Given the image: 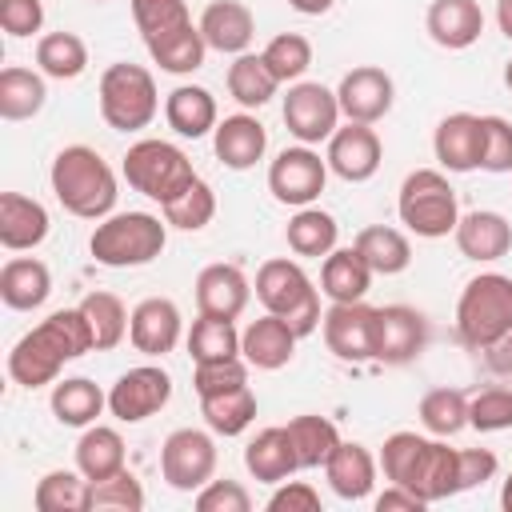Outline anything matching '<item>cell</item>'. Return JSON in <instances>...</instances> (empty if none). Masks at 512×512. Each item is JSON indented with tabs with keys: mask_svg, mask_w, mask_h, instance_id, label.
Wrapping results in <instances>:
<instances>
[{
	"mask_svg": "<svg viewBox=\"0 0 512 512\" xmlns=\"http://www.w3.org/2000/svg\"><path fill=\"white\" fill-rule=\"evenodd\" d=\"M84 352H92V328L76 308H60L52 316H44L36 328H28L12 352H8V376L20 388H44L56 384L60 368L80 360Z\"/></svg>",
	"mask_w": 512,
	"mask_h": 512,
	"instance_id": "cell-1",
	"label": "cell"
},
{
	"mask_svg": "<svg viewBox=\"0 0 512 512\" xmlns=\"http://www.w3.org/2000/svg\"><path fill=\"white\" fill-rule=\"evenodd\" d=\"M48 184L52 196L60 200L64 212L80 216V220H104L116 208V172L108 168V160L88 148V144H68L52 156L48 168Z\"/></svg>",
	"mask_w": 512,
	"mask_h": 512,
	"instance_id": "cell-2",
	"label": "cell"
},
{
	"mask_svg": "<svg viewBox=\"0 0 512 512\" xmlns=\"http://www.w3.org/2000/svg\"><path fill=\"white\" fill-rule=\"evenodd\" d=\"M168 244V220L152 212H112L96 220L88 252L104 268H140L152 264Z\"/></svg>",
	"mask_w": 512,
	"mask_h": 512,
	"instance_id": "cell-3",
	"label": "cell"
},
{
	"mask_svg": "<svg viewBox=\"0 0 512 512\" xmlns=\"http://www.w3.org/2000/svg\"><path fill=\"white\" fill-rule=\"evenodd\" d=\"M512 328V276L504 272H480L464 284L456 300V336L464 348L480 352L500 332Z\"/></svg>",
	"mask_w": 512,
	"mask_h": 512,
	"instance_id": "cell-4",
	"label": "cell"
},
{
	"mask_svg": "<svg viewBox=\"0 0 512 512\" xmlns=\"http://www.w3.org/2000/svg\"><path fill=\"white\" fill-rule=\"evenodd\" d=\"M100 116L108 128L116 132H140L156 120L160 112V92H156V80L144 64H108L100 72Z\"/></svg>",
	"mask_w": 512,
	"mask_h": 512,
	"instance_id": "cell-5",
	"label": "cell"
},
{
	"mask_svg": "<svg viewBox=\"0 0 512 512\" xmlns=\"http://www.w3.org/2000/svg\"><path fill=\"white\" fill-rule=\"evenodd\" d=\"M128 188H136L140 196L156 200L160 208L168 200H176L192 180H196V168L192 160L184 156V148H176L172 140H156V136H144L136 140L128 152H124V164H120Z\"/></svg>",
	"mask_w": 512,
	"mask_h": 512,
	"instance_id": "cell-6",
	"label": "cell"
},
{
	"mask_svg": "<svg viewBox=\"0 0 512 512\" xmlns=\"http://www.w3.org/2000/svg\"><path fill=\"white\" fill-rule=\"evenodd\" d=\"M396 212H400V224L408 232L424 236V240L452 236L456 232V220H460L456 188L448 184V176L440 168H416L400 184Z\"/></svg>",
	"mask_w": 512,
	"mask_h": 512,
	"instance_id": "cell-7",
	"label": "cell"
},
{
	"mask_svg": "<svg viewBox=\"0 0 512 512\" xmlns=\"http://www.w3.org/2000/svg\"><path fill=\"white\" fill-rule=\"evenodd\" d=\"M216 440H212V428L200 432V428H176L168 432L164 448H160V476L168 488L176 492H200L212 476H216Z\"/></svg>",
	"mask_w": 512,
	"mask_h": 512,
	"instance_id": "cell-8",
	"label": "cell"
},
{
	"mask_svg": "<svg viewBox=\"0 0 512 512\" xmlns=\"http://www.w3.org/2000/svg\"><path fill=\"white\" fill-rule=\"evenodd\" d=\"M280 116H284V128L300 144H328L332 132L340 128V100L320 80H296L288 84Z\"/></svg>",
	"mask_w": 512,
	"mask_h": 512,
	"instance_id": "cell-9",
	"label": "cell"
},
{
	"mask_svg": "<svg viewBox=\"0 0 512 512\" xmlns=\"http://www.w3.org/2000/svg\"><path fill=\"white\" fill-rule=\"evenodd\" d=\"M328 184V160L312 148V144H296L276 152V160L268 164V192L288 204V208H308L320 200Z\"/></svg>",
	"mask_w": 512,
	"mask_h": 512,
	"instance_id": "cell-10",
	"label": "cell"
},
{
	"mask_svg": "<svg viewBox=\"0 0 512 512\" xmlns=\"http://www.w3.org/2000/svg\"><path fill=\"white\" fill-rule=\"evenodd\" d=\"M172 400V376L160 364H136L108 388V412L120 424H140Z\"/></svg>",
	"mask_w": 512,
	"mask_h": 512,
	"instance_id": "cell-11",
	"label": "cell"
},
{
	"mask_svg": "<svg viewBox=\"0 0 512 512\" xmlns=\"http://www.w3.org/2000/svg\"><path fill=\"white\" fill-rule=\"evenodd\" d=\"M320 332L336 360H344V364L376 360V308H368L364 300L328 304Z\"/></svg>",
	"mask_w": 512,
	"mask_h": 512,
	"instance_id": "cell-12",
	"label": "cell"
},
{
	"mask_svg": "<svg viewBox=\"0 0 512 512\" xmlns=\"http://www.w3.org/2000/svg\"><path fill=\"white\" fill-rule=\"evenodd\" d=\"M336 100H340V116L344 120H356V124H376L392 112V100H396V84L384 68L376 64H360L352 72L340 76L336 84Z\"/></svg>",
	"mask_w": 512,
	"mask_h": 512,
	"instance_id": "cell-13",
	"label": "cell"
},
{
	"mask_svg": "<svg viewBox=\"0 0 512 512\" xmlns=\"http://www.w3.org/2000/svg\"><path fill=\"white\" fill-rule=\"evenodd\" d=\"M324 160H328V172H336L340 180H348V184H364V180H372V176L380 172L384 144H380V136H376L372 124H356V120H348L344 128L332 132Z\"/></svg>",
	"mask_w": 512,
	"mask_h": 512,
	"instance_id": "cell-14",
	"label": "cell"
},
{
	"mask_svg": "<svg viewBox=\"0 0 512 512\" xmlns=\"http://www.w3.org/2000/svg\"><path fill=\"white\" fill-rule=\"evenodd\" d=\"M256 300L264 304V312H276V316H296L312 296H320L316 288H312V280H308V272L296 264V260H288V256H272V260H264L260 268H256Z\"/></svg>",
	"mask_w": 512,
	"mask_h": 512,
	"instance_id": "cell-15",
	"label": "cell"
},
{
	"mask_svg": "<svg viewBox=\"0 0 512 512\" xmlns=\"http://www.w3.org/2000/svg\"><path fill=\"white\" fill-rule=\"evenodd\" d=\"M428 344V320L424 312L408 304H384L376 308V360L380 364H412Z\"/></svg>",
	"mask_w": 512,
	"mask_h": 512,
	"instance_id": "cell-16",
	"label": "cell"
},
{
	"mask_svg": "<svg viewBox=\"0 0 512 512\" xmlns=\"http://www.w3.org/2000/svg\"><path fill=\"white\" fill-rule=\"evenodd\" d=\"M432 152L444 172H476L484 160V120L472 112H448L432 132Z\"/></svg>",
	"mask_w": 512,
	"mask_h": 512,
	"instance_id": "cell-17",
	"label": "cell"
},
{
	"mask_svg": "<svg viewBox=\"0 0 512 512\" xmlns=\"http://www.w3.org/2000/svg\"><path fill=\"white\" fill-rule=\"evenodd\" d=\"M180 332H184V316H180L176 300L148 296V300H140L132 308L128 340H132L136 352H144V356H168L180 344Z\"/></svg>",
	"mask_w": 512,
	"mask_h": 512,
	"instance_id": "cell-18",
	"label": "cell"
},
{
	"mask_svg": "<svg viewBox=\"0 0 512 512\" xmlns=\"http://www.w3.org/2000/svg\"><path fill=\"white\" fill-rule=\"evenodd\" d=\"M404 488H412L424 504L460 496V448H448L440 436H432L424 444V452L416 456V468L404 480Z\"/></svg>",
	"mask_w": 512,
	"mask_h": 512,
	"instance_id": "cell-19",
	"label": "cell"
},
{
	"mask_svg": "<svg viewBox=\"0 0 512 512\" xmlns=\"http://www.w3.org/2000/svg\"><path fill=\"white\" fill-rule=\"evenodd\" d=\"M452 240H456L460 256H468L476 264H492L512 252V224H508V216H500L492 208H476L456 220Z\"/></svg>",
	"mask_w": 512,
	"mask_h": 512,
	"instance_id": "cell-20",
	"label": "cell"
},
{
	"mask_svg": "<svg viewBox=\"0 0 512 512\" xmlns=\"http://www.w3.org/2000/svg\"><path fill=\"white\" fill-rule=\"evenodd\" d=\"M252 300V284L236 264H208L196 276V312L236 320Z\"/></svg>",
	"mask_w": 512,
	"mask_h": 512,
	"instance_id": "cell-21",
	"label": "cell"
},
{
	"mask_svg": "<svg viewBox=\"0 0 512 512\" xmlns=\"http://www.w3.org/2000/svg\"><path fill=\"white\" fill-rule=\"evenodd\" d=\"M296 332H292V324L284 320V316H276V312H264L260 320H252L244 332H240V356L252 364V368H260V372H276V368H284L292 356H296Z\"/></svg>",
	"mask_w": 512,
	"mask_h": 512,
	"instance_id": "cell-22",
	"label": "cell"
},
{
	"mask_svg": "<svg viewBox=\"0 0 512 512\" xmlns=\"http://www.w3.org/2000/svg\"><path fill=\"white\" fill-rule=\"evenodd\" d=\"M200 32H204V44L212 52H224V56H240L248 52L252 36H256V16L248 4L240 0H212L204 12H200Z\"/></svg>",
	"mask_w": 512,
	"mask_h": 512,
	"instance_id": "cell-23",
	"label": "cell"
},
{
	"mask_svg": "<svg viewBox=\"0 0 512 512\" xmlns=\"http://www.w3.org/2000/svg\"><path fill=\"white\" fill-rule=\"evenodd\" d=\"M212 148H216V160L232 172H244V168H256V160H264L268 152V132L264 124L252 116V112H236V116H224L212 132Z\"/></svg>",
	"mask_w": 512,
	"mask_h": 512,
	"instance_id": "cell-24",
	"label": "cell"
},
{
	"mask_svg": "<svg viewBox=\"0 0 512 512\" xmlns=\"http://www.w3.org/2000/svg\"><path fill=\"white\" fill-rule=\"evenodd\" d=\"M48 208L24 192H0V244L8 252H32L48 240Z\"/></svg>",
	"mask_w": 512,
	"mask_h": 512,
	"instance_id": "cell-25",
	"label": "cell"
},
{
	"mask_svg": "<svg viewBox=\"0 0 512 512\" xmlns=\"http://www.w3.org/2000/svg\"><path fill=\"white\" fill-rule=\"evenodd\" d=\"M424 28L428 36L448 48V52H464L480 40L484 32V12L476 0H432L428 4V16H424Z\"/></svg>",
	"mask_w": 512,
	"mask_h": 512,
	"instance_id": "cell-26",
	"label": "cell"
},
{
	"mask_svg": "<svg viewBox=\"0 0 512 512\" xmlns=\"http://www.w3.org/2000/svg\"><path fill=\"white\" fill-rule=\"evenodd\" d=\"M376 468H380V460L364 444L340 440L336 452L324 464V476H328V488L340 500H368L372 488H376Z\"/></svg>",
	"mask_w": 512,
	"mask_h": 512,
	"instance_id": "cell-27",
	"label": "cell"
},
{
	"mask_svg": "<svg viewBox=\"0 0 512 512\" xmlns=\"http://www.w3.org/2000/svg\"><path fill=\"white\" fill-rule=\"evenodd\" d=\"M164 120L176 136L184 140H200L208 132H216L220 124V108H216V96L200 84H176L168 96H164Z\"/></svg>",
	"mask_w": 512,
	"mask_h": 512,
	"instance_id": "cell-28",
	"label": "cell"
},
{
	"mask_svg": "<svg viewBox=\"0 0 512 512\" xmlns=\"http://www.w3.org/2000/svg\"><path fill=\"white\" fill-rule=\"evenodd\" d=\"M52 296V272L36 256H12L0 268V300L12 312H36Z\"/></svg>",
	"mask_w": 512,
	"mask_h": 512,
	"instance_id": "cell-29",
	"label": "cell"
},
{
	"mask_svg": "<svg viewBox=\"0 0 512 512\" xmlns=\"http://www.w3.org/2000/svg\"><path fill=\"white\" fill-rule=\"evenodd\" d=\"M244 468L260 484H280L292 472H300V460H296V448L288 440V428H260L244 444Z\"/></svg>",
	"mask_w": 512,
	"mask_h": 512,
	"instance_id": "cell-30",
	"label": "cell"
},
{
	"mask_svg": "<svg viewBox=\"0 0 512 512\" xmlns=\"http://www.w3.org/2000/svg\"><path fill=\"white\" fill-rule=\"evenodd\" d=\"M372 268L364 264V256L356 248H332L320 264V292L332 300V304H352V300H364L368 288H372Z\"/></svg>",
	"mask_w": 512,
	"mask_h": 512,
	"instance_id": "cell-31",
	"label": "cell"
},
{
	"mask_svg": "<svg viewBox=\"0 0 512 512\" xmlns=\"http://www.w3.org/2000/svg\"><path fill=\"white\" fill-rule=\"evenodd\" d=\"M144 48H148L152 64H160V72H172V76H188V72H196V68L204 64V56H208L204 32H200V24H192V20L180 24V28H172V32L148 36Z\"/></svg>",
	"mask_w": 512,
	"mask_h": 512,
	"instance_id": "cell-32",
	"label": "cell"
},
{
	"mask_svg": "<svg viewBox=\"0 0 512 512\" xmlns=\"http://www.w3.org/2000/svg\"><path fill=\"white\" fill-rule=\"evenodd\" d=\"M48 404L64 428H88L108 408V392H100V384H92L88 376H68V380L52 384Z\"/></svg>",
	"mask_w": 512,
	"mask_h": 512,
	"instance_id": "cell-33",
	"label": "cell"
},
{
	"mask_svg": "<svg viewBox=\"0 0 512 512\" xmlns=\"http://www.w3.org/2000/svg\"><path fill=\"white\" fill-rule=\"evenodd\" d=\"M352 248L364 256V264L376 276H400L412 264V244L392 224H368V228H360L356 240H352Z\"/></svg>",
	"mask_w": 512,
	"mask_h": 512,
	"instance_id": "cell-34",
	"label": "cell"
},
{
	"mask_svg": "<svg viewBox=\"0 0 512 512\" xmlns=\"http://www.w3.org/2000/svg\"><path fill=\"white\" fill-rule=\"evenodd\" d=\"M76 468L88 480H104L116 476L120 468H128V452H124V436L108 424H88L76 440Z\"/></svg>",
	"mask_w": 512,
	"mask_h": 512,
	"instance_id": "cell-35",
	"label": "cell"
},
{
	"mask_svg": "<svg viewBox=\"0 0 512 512\" xmlns=\"http://www.w3.org/2000/svg\"><path fill=\"white\" fill-rule=\"evenodd\" d=\"M36 512H92V480L80 468H52L36 480Z\"/></svg>",
	"mask_w": 512,
	"mask_h": 512,
	"instance_id": "cell-36",
	"label": "cell"
},
{
	"mask_svg": "<svg viewBox=\"0 0 512 512\" xmlns=\"http://www.w3.org/2000/svg\"><path fill=\"white\" fill-rule=\"evenodd\" d=\"M284 240H288V248H292L296 256L324 260V256L336 248V240H340V224H336L332 212L308 204V208H296V216H292L288 228H284Z\"/></svg>",
	"mask_w": 512,
	"mask_h": 512,
	"instance_id": "cell-37",
	"label": "cell"
},
{
	"mask_svg": "<svg viewBox=\"0 0 512 512\" xmlns=\"http://www.w3.org/2000/svg\"><path fill=\"white\" fill-rule=\"evenodd\" d=\"M228 92H232V100H236L240 108H264V104L280 92V80H276V72L264 64L260 52H240V56H232V64H228Z\"/></svg>",
	"mask_w": 512,
	"mask_h": 512,
	"instance_id": "cell-38",
	"label": "cell"
},
{
	"mask_svg": "<svg viewBox=\"0 0 512 512\" xmlns=\"http://www.w3.org/2000/svg\"><path fill=\"white\" fill-rule=\"evenodd\" d=\"M48 100V88H44V72H32V68H20V64H8L0 72V116L20 124V120H32Z\"/></svg>",
	"mask_w": 512,
	"mask_h": 512,
	"instance_id": "cell-39",
	"label": "cell"
},
{
	"mask_svg": "<svg viewBox=\"0 0 512 512\" xmlns=\"http://www.w3.org/2000/svg\"><path fill=\"white\" fill-rule=\"evenodd\" d=\"M80 312H84V320H88V328H92V348H96V352H108V348H116V344L128 336L132 312L124 308V300H120L116 292H104V288L88 292V296L80 300Z\"/></svg>",
	"mask_w": 512,
	"mask_h": 512,
	"instance_id": "cell-40",
	"label": "cell"
},
{
	"mask_svg": "<svg viewBox=\"0 0 512 512\" xmlns=\"http://www.w3.org/2000/svg\"><path fill=\"white\" fill-rule=\"evenodd\" d=\"M284 428H288V440H292V448H296L300 468H324L328 456H332L336 444H340V428H336L328 416H316V412L292 416Z\"/></svg>",
	"mask_w": 512,
	"mask_h": 512,
	"instance_id": "cell-41",
	"label": "cell"
},
{
	"mask_svg": "<svg viewBox=\"0 0 512 512\" xmlns=\"http://www.w3.org/2000/svg\"><path fill=\"white\" fill-rule=\"evenodd\" d=\"M36 68L48 80H76L88 68V44L76 32H48L36 40Z\"/></svg>",
	"mask_w": 512,
	"mask_h": 512,
	"instance_id": "cell-42",
	"label": "cell"
},
{
	"mask_svg": "<svg viewBox=\"0 0 512 512\" xmlns=\"http://www.w3.org/2000/svg\"><path fill=\"white\" fill-rule=\"evenodd\" d=\"M200 416L216 436H240L252 420H256V392L248 384L220 392V396H204L200 400Z\"/></svg>",
	"mask_w": 512,
	"mask_h": 512,
	"instance_id": "cell-43",
	"label": "cell"
},
{
	"mask_svg": "<svg viewBox=\"0 0 512 512\" xmlns=\"http://www.w3.org/2000/svg\"><path fill=\"white\" fill-rule=\"evenodd\" d=\"M188 356L192 364L200 360H224V356H240V332H236V320H224V316H196L192 328H188Z\"/></svg>",
	"mask_w": 512,
	"mask_h": 512,
	"instance_id": "cell-44",
	"label": "cell"
},
{
	"mask_svg": "<svg viewBox=\"0 0 512 512\" xmlns=\"http://www.w3.org/2000/svg\"><path fill=\"white\" fill-rule=\"evenodd\" d=\"M420 424H424V432H432L440 440L456 436L460 428H468V396L460 388H432V392H424Z\"/></svg>",
	"mask_w": 512,
	"mask_h": 512,
	"instance_id": "cell-45",
	"label": "cell"
},
{
	"mask_svg": "<svg viewBox=\"0 0 512 512\" xmlns=\"http://www.w3.org/2000/svg\"><path fill=\"white\" fill-rule=\"evenodd\" d=\"M212 216H216V192H212V184L200 180V176H196L176 200L164 204L168 228H180V232H200V228L212 224Z\"/></svg>",
	"mask_w": 512,
	"mask_h": 512,
	"instance_id": "cell-46",
	"label": "cell"
},
{
	"mask_svg": "<svg viewBox=\"0 0 512 512\" xmlns=\"http://www.w3.org/2000/svg\"><path fill=\"white\" fill-rule=\"evenodd\" d=\"M264 64L276 72L280 84H296L308 68H312V40L300 36V32H280L264 44Z\"/></svg>",
	"mask_w": 512,
	"mask_h": 512,
	"instance_id": "cell-47",
	"label": "cell"
},
{
	"mask_svg": "<svg viewBox=\"0 0 512 512\" xmlns=\"http://www.w3.org/2000/svg\"><path fill=\"white\" fill-rule=\"evenodd\" d=\"M468 428L476 432H508L512 428V388L492 384L468 396Z\"/></svg>",
	"mask_w": 512,
	"mask_h": 512,
	"instance_id": "cell-48",
	"label": "cell"
},
{
	"mask_svg": "<svg viewBox=\"0 0 512 512\" xmlns=\"http://www.w3.org/2000/svg\"><path fill=\"white\" fill-rule=\"evenodd\" d=\"M248 360L244 356H224V360H200L192 368V388L196 396H220V392H232L240 384H248Z\"/></svg>",
	"mask_w": 512,
	"mask_h": 512,
	"instance_id": "cell-49",
	"label": "cell"
},
{
	"mask_svg": "<svg viewBox=\"0 0 512 512\" xmlns=\"http://www.w3.org/2000/svg\"><path fill=\"white\" fill-rule=\"evenodd\" d=\"M140 508H144V488L128 468L92 480V512H140Z\"/></svg>",
	"mask_w": 512,
	"mask_h": 512,
	"instance_id": "cell-50",
	"label": "cell"
},
{
	"mask_svg": "<svg viewBox=\"0 0 512 512\" xmlns=\"http://www.w3.org/2000/svg\"><path fill=\"white\" fill-rule=\"evenodd\" d=\"M424 444H428V436H420V432H392L384 440V448H380V472H384V480L388 484H404L412 476L416 456L424 452Z\"/></svg>",
	"mask_w": 512,
	"mask_h": 512,
	"instance_id": "cell-51",
	"label": "cell"
},
{
	"mask_svg": "<svg viewBox=\"0 0 512 512\" xmlns=\"http://www.w3.org/2000/svg\"><path fill=\"white\" fill-rule=\"evenodd\" d=\"M132 20L140 28V36H160V32H172L180 24L192 20L188 4L184 0H132Z\"/></svg>",
	"mask_w": 512,
	"mask_h": 512,
	"instance_id": "cell-52",
	"label": "cell"
},
{
	"mask_svg": "<svg viewBox=\"0 0 512 512\" xmlns=\"http://www.w3.org/2000/svg\"><path fill=\"white\" fill-rule=\"evenodd\" d=\"M484 120V160L480 168L492 176L512 172V124L504 116H480Z\"/></svg>",
	"mask_w": 512,
	"mask_h": 512,
	"instance_id": "cell-53",
	"label": "cell"
},
{
	"mask_svg": "<svg viewBox=\"0 0 512 512\" xmlns=\"http://www.w3.org/2000/svg\"><path fill=\"white\" fill-rule=\"evenodd\" d=\"M192 504H196V512H248L252 496L240 480H208Z\"/></svg>",
	"mask_w": 512,
	"mask_h": 512,
	"instance_id": "cell-54",
	"label": "cell"
},
{
	"mask_svg": "<svg viewBox=\"0 0 512 512\" xmlns=\"http://www.w3.org/2000/svg\"><path fill=\"white\" fill-rule=\"evenodd\" d=\"M0 28L16 40L36 36L44 28V4L40 0H0Z\"/></svg>",
	"mask_w": 512,
	"mask_h": 512,
	"instance_id": "cell-55",
	"label": "cell"
},
{
	"mask_svg": "<svg viewBox=\"0 0 512 512\" xmlns=\"http://www.w3.org/2000/svg\"><path fill=\"white\" fill-rule=\"evenodd\" d=\"M268 512H320V492L308 480H280L268 496Z\"/></svg>",
	"mask_w": 512,
	"mask_h": 512,
	"instance_id": "cell-56",
	"label": "cell"
},
{
	"mask_svg": "<svg viewBox=\"0 0 512 512\" xmlns=\"http://www.w3.org/2000/svg\"><path fill=\"white\" fill-rule=\"evenodd\" d=\"M496 468H500V460L492 448H460V492L488 484L496 476Z\"/></svg>",
	"mask_w": 512,
	"mask_h": 512,
	"instance_id": "cell-57",
	"label": "cell"
},
{
	"mask_svg": "<svg viewBox=\"0 0 512 512\" xmlns=\"http://www.w3.org/2000/svg\"><path fill=\"white\" fill-rule=\"evenodd\" d=\"M372 508H376V512H396V508H408V512H424L428 504H424V500H420L412 488H404V484H388V488H384V492L372 500Z\"/></svg>",
	"mask_w": 512,
	"mask_h": 512,
	"instance_id": "cell-58",
	"label": "cell"
},
{
	"mask_svg": "<svg viewBox=\"0 0 512 512\" xmlns=\"http://www.w3.org/2000/svg\"><path fill=\"white\" fill-rule=\"evenodd\" d=\"M484 352V364H488V372H496V376H512V328L508 332H500L488 348H480Z\"/></svg>",
	"mask_w": 512,
	"mask_h": 512,
	"instance_id": "cell-59",
	"label": "cell"
},
{
	"mask_svg": "<svg viewBox=\"0 0 512 512\" xmlns=\"http://www.w3.org/2000/svg\"><path fill=\"white\" fill-rule=\"evenodd\" d=\"M336 0H288V8H296L300 16H324Z\"/></svg>",
	"mask_w": 512,
	"mask_h": 512,
	"instance_id": "cell-60",
	"label": "cell"
},
{
	"mask_svg": "<svg viewBox=\"0 0 512 512\" xmlns=\"http://www.w3.org/2000/svg\"><path fill=\"white\" fill-rule=\"evenodd\" d=\"M496 24H500V32L512 40V0H496Z\"/></svg>",
	"mask_w": 512,
	"mask_h": 512,
	"instance_id": "cell-61",
	"label": "cell"
},
{
	"mask_svg": "<svg viewBox=\"0 0 512 512\" xmlns=\"http://www.w3.org/2000/svg\"><path fill=\"white\" fill-rule=\"evenodd\" d=\"M500 508H504V512H512V472L504 476V488H500Z\"/></svg>",
	"mask_w": 512,
	"mask_h": 512,
	"instance_id": "cell-62",
	"label": "cell"
},
{
	"mask_svg": "<svg viewBox=\"0 0 512 512\" xmlns=\"http://www.w3.org/2000/svg\"><path fill=\"white\" fill-rule=\"evenodd\" d=\"M504 84H508V92H512V60L504 64Z\"/></svg>",
	"mask_w": 512,
	"mask_h": 512,
	"instance_id": "cell-63",
	"label": "cell"
},
{
	"mask_svg": "<svg viewBox=\"0 0 512 512\" xmlns=\"http://www.w3.org/2000/svg\"><path fill=\"white\" fill-rule=\"evenodd\" d=\"M92 4H104V0H92Z\"/></svg>",
	"mask_w": 512,
	"mask_h": 512,
	"instance_id": "cell-64",
	"label": "cell"
}]
</instances>
